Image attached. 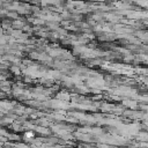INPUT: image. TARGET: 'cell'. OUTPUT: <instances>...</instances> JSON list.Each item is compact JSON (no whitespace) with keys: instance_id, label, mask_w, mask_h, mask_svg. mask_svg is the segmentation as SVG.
I'll return each mask as SVG.
<instances>
[{"instance_id":"cell-1","label":"cell","mask_w":148,"mask_h":148,"mask_svg":"<svg viewBox=\"0 0 148 148\" xmlns=\"http://www.w3.org/2000/svg\"><path fill=\"white\" fill-rule=\"evenodd\" d=\"M6 17L12 19V20H16V19H19V14H17L16 11H8V12H7Z\"/></svg>"},{"instance_id":"cell-2","label":"cell","mask_w":148,"mask_h":148,"mask_svg":"<svg viewBox=\"0 0 148 148\" xmlns=\"http://www.w3.org/2000/svg\"><path fill=\"white\" fill-rule=\"evenodd\" d=\"M11 71L13 72V73H15V74H20V69H19V67H17V66H12Z\"/></svg>"},{"instance_id":"cell-3","label":"cell","mask_w":148,"mask_h":148,"mask_svg":"<svg viewBox=\"0 0 148 148\" xmlns=\"http://www.w3.org/2000/svg\"><path fill=\"white\" fill-rule=\"evenodd\" d=\"M24 137L25 138H31V137H34V133H33V132H27Z\"/></svg>"},{"instance_id":"cell-4","label":"cell","mask_w":148,"mask_h":148,"mask_svg":"<svg viewBox=\"0 0 148 148\" xmlns=\"http://www.w3.org/2000/svg\"><path fill=\"white\" fill-rule=\"evenodd\" d=\"M2 33H4V29H2V28H1V27H0V36H1V35H2Z\"/></svg>"}]
</instances>
